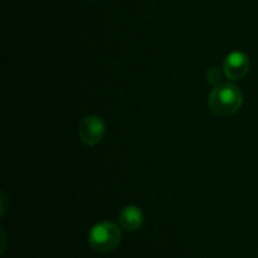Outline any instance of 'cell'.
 <instances>
[{
	"mask_svg": "<svg viewBox=\"0 0 258 258\" xmlns=\"http://www.w3.org/2000/svg\"><path fill=\"white\" fill-rule=\"evenodd\" d=\"M243 93L233 83H219L212 90L208 105L212 112L222 117H228L241 108Z\"/></svg>",
	"mask_w": 258,
	"mask_h": 258,
	"instance_id": "cell-1",
	"label": "cell"
},
{
	"mask_svg": "<svg viewBox=\"0 0 258 258\" xmlns=\"http://www.w3.org/2000/svg\"><path fill=\"white\" fill-rule=\"evenodd\" d=\"M122 234L120 227L113 222L103 221L95 224L88 233V243L95 251L106 253L120 244Z\"/></svg>",
	"mask_w": 258,
	"mask_h": 258,
	"instance_id": "cell-2",
	"label": "cell"
},
{
	"mask_svg": "<svg viewBox=\"0 0 258 258\" xmlns=\"http://www.w3.org/2000/svg\"><path fill=\"white\" fill-rule=\"evenodd\" d=\"M106 131V123L102 117L96 115L86 116L80 125V138L86 145H96L102 140Z\"/></svg>",
	"mask_w": 258,
	"mask_h": 258,
	"instance_id": "cell-3",
	"label": "cell"
},
{
	"mask_svg": "<svg viewBox=\"0 0 258 258\" xmlns=\"http://www.w3.org/2000/svg\"><path fill=\"white\" fill-rule=\"evenodd\" d=\"M249 70V59L244 53L232 52L223 63V71L227 78L232 81L241 80Z\"/></svg>",
	"mask_w": 258,
	"mask_h": 258,
	"instance_id": "cell-4",
	"label": "cell"
},
{
	"mask_svg": "<svg viewBox=\"0 0 258 258\" xmlns=\"http://www.w3.org/2000/svg\"><path fill=\"white\" fill-rule=\"evenodd\" d=\"M121 227L126 231H136L144 223V213L139 207L127 206L120 212L118 216Z\"/></svg>",
	"mask_w": 258,
	"mask_h": 258,
	"instance_id": "cell-5",
	"label": "cell"
}]
</instances>
